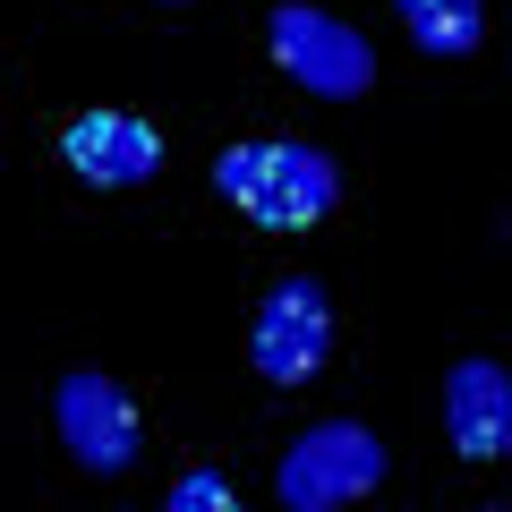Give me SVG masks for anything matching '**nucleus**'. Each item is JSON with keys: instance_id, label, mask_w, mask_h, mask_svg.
I'll list each match as a JSON object with an SVG mask.
<instances>
[{"instance_id": "nucleus-7", "label": "nucleus", "mask_w": 512, "mask_h": 512, "mask_svg": "<svg viewBox=\"0 0 512 512\" xmlns=\"http://www.w3.org/2000/svg\"><path fill=\"white\" fill-rule=\"evenodd\" d=\"M444 436L461 461H504L512 453V376L495 359L444 367Z\"/></svg>"}, {"instance_id": "nucleus-2", "label": "nucleus", "mask_w": 512, "mask_h": 512, "mask_svg": "<svg viewBox=\"0 0 512 512\" xmlns=\"http://www.w3.org/2000/svg\"><path fill=\"white\" fill-rule=\"evenodd\" d=\"M376 478H384V436L376 427L316 419L308 436L282 453L274 495H282V512H342V504H359V495H376Z\"/></svg>"}, {"instance_id": "nucleus-3", "label": "nucleus", "mask_w": 512, "mask_h": 512, "mask_svg": "<svg viewBox=\"0 0 512 512\" xmlns=\"http://www.w3.org/2000/svg\"><path fill=\"white\" fill-rule=\"evenodd\" d=\"M265 43L291 69V86L325 94V103H359L376 86V43L359 26H342L333 9H316V0H282L274 18H265Z\"/></svg>"}, {"instance_id": "nucleus-11", "label": "nucleus", "mask_w": 512, "mask_h": 512, "mask_svg": "<svg viewBox=\"0 0 512 512\" xmlns=\"http://www.w3.org/2000/svg\"><path fill=\"white\" fill-rule=\"evenodd\" d=\"M504 239H512V222H504Z\"/></svg>"}, {"instance_id": "nucleus-9", "label": "nucleus", "mask_w": 512, "mask_h": 512, "mask_svg": "<svg viewBox=\"0 0 512 512\" xmlns=\"http://www.w3.org/2000/svg\"><path fill=\"white\" fill-rule=\"evenodd\" d=\"M163 512H239V487H231L222 470H205V461H197V470H180V487H171Z\"/></svg>"}, {"instance_id": "nucleus-1", "label": "nucleus", "mask_w": 512, "mask_h": 512, "mask_svg": "<svg viewBox=\"0 0 512 512\" xmlns=\"http://www.w3.org/2000/svg\"><path fill=\"white\" fill-rule=\"evenodd\" d=\"M214 188L222 205L256 222V231H316V222L342 205V171L325 146L308 137H248V146L214 154Z\"/></svg>"}, {"instance_id": "nucleus-6", "label": "nucleus", "mask_w": 512, "mask_h": 512, "mask_svg": "<svg viewBox=\"0 0 512 512\" xmlns=\"http://www.w3.org/2000/svg\"><path fill=\"white\" fill-rule=\"evenodd\" d=\"M60 154H69L77 180L94 188H137L163 171V137H154V120H137V111H86V120L60 128Z\"/></svg>"}, {"instance_id": "nucleus-4", "label": "nucleus", "mask_w": 512, "mask_h": 512, "mask_svg": "<svg viewBox=\"0 0 512 512\" xmlns=\"http://www.w3.org/2000/svg\"><path fill=\"white\" fill-rule=\"evenodd\" d=\"M52 427H60V444H69V461L86 478H128L137 453H146L137 402H128L111 376H94V367H69V376L52 384Z\"/></svg>"}, {"instance_id": "nucleus-5", "label": "nucleus", "mask_w": 512, "mask_h": 512, "mask_svg": "<svg viewBox=\"0 0 512 512\" xmlns=\"http://www.w3.org/2000/svg\"><path fill=\"white\" fill-rule=\"evenodd\" d=\"M333 350V299L316 274H282L274 291H265V308H256L248 325V359L265 384H308L316 367H325Z\"/></svg>"}, {"instance_id": "nucleus-10", "label": "nucleus", "mask_w": 512, "mask_h": 512, "mask_svg": "<svg viewBox=\"0 0 512 512\" xmlns=\"http://www.w3.org/2000/svg\"><path fill=\"white\" fill-rule=\"evenodd\" d=\"M487 512H512V504H487Z\"/></svg>"}, {"instance_id": "nucleus-8", "label": "nucleus", "mask_w": 512, "mask_h": 512, "mask_svg": "<svg viewBox=\"0 0 512 512\" xmlns=\"http://www.w3.org/2000/svg\"><path fill=\"white\" fill-rule=\"evenodd\" d=\"M410 26V43L436 60H470L478 35H487V0H393Z\"/></svg>"}]
</instances>
